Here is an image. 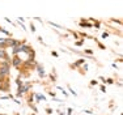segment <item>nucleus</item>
Instances as JSON below:
<instances>
[{
	"mask_svg": "<svg viewBox=\"0 0 123 115\" xmlns=\"http://www.w3.org/2000/svg\"><path fill=\"white\" fill-rule=\"evenodd\" d=\"M106 37H109V34H107V33H104V34H102V38H106Z\"/></svg>",
	"mask_w": 123,
	"mask_h": 115,
	"instance_id": "6e6552de",
	"label": "nucleus"
},
{
	"mask_svg": "<svg viewBox=\"0 0 123 115\" xmlns=\"http://www.w3.org/2000/svg\"><path fill=\"white\" fill-rule=\"evenodd\" d=\"M0 58H5V59H7V55H5V52L1 51V50H0Z\"/></svg>",
	"mask_w": 123,
	"mask_h": 115,
	"instance_id": "0eeeda50",
	"label": "nucleus"
},
{
	"mask_svg": "<svg viewBox=\"0 0 123 115\" xmlns=\"http://www.w3.org/2000/svg\"><path fill=\"white\" fill-rule=\"evenodd\" d=\"M26 90H28V86H21V88H20V93L26 92Z\"/></svg>",
	"mask_w": 123,
	"mask_h": 115,
	"instance_id": "39448f33",
	"label": "nucleus"
},
{
	"mask_svg": "<svg viewBox=\"0 0 123 115\" xmlns=\"http://www.w3.org/2000/svg\"><path fill=\"white\" fill-rule=\"evenodd\" d=\"M80 26H83V28H90V24H88V22H85V24H81V25Z\"/></svg>",
	"mask_w": 123,
	"mask_h": 115,
	"instance_id": "423d86ee",
	"label": "nucleus"
},
{
	"mask_svg": "<svg viewBox=\"0 0 123 115\" xmlns=\"http://www.w3.org/2000/svg\"><path fill=\"white\" fill-rule=\"evenodd\" d=\"M7 43H8L9 46L14 47V48H16V47H18V45H20V42H17V41H13V39H8Z\"/></svg>",
	"mask_w": 123,
	"mask_h": 115,
	"instance_id": "f03ea898",
	"label": "nucleus"
},
{
	"mask_svg": "<svg viewBox=\"0 0 123 115\" xmlns=\"http://www.w3.org/2000/svg\"><path fill=\"white\" fill-rule=\"evenodd\" d=\"M37 69H38V72H39V76H41V77H43V76H45V71L41 68V67H37Z\"/></svg>",
	"mask_w": 123,
	"mask_h": 115,
	"instance_id": "20e7f679",
	"label": "nucleus"
},
{
	"mask_svg": "<svg viewBox=\"0 0 123 115\" xmlns=\"http://www.w3.org/2000/svg\"><path fill=\"white\" fill-rule=\"evenodd\" d=\"M20 64H21V60H20L18 58H14V59H13V66L16 67V68H18Z\"/></svg>",
	"mask_w": 123,
	"mask_h": 115,
	"instance_id": "7ed1b4c3",
	"label": "nucleus"
},
{
	"mask_svg": "<svg viewBox=\"0 0 123 115\" xmlns=\"http://www.w3.org/2000/svg\"><path fill=\"white\" fill-rule=\"evenodd\" d=\"M8 72H9V69H8V66H7V63H3V67H0V76H5V75H8Z\"/></svg>",
	"mask_w": 123,
	"mask_h": 115,
	"instance_id": "f257e3e1",
	"label": "nucleus"
}]
</instances>
